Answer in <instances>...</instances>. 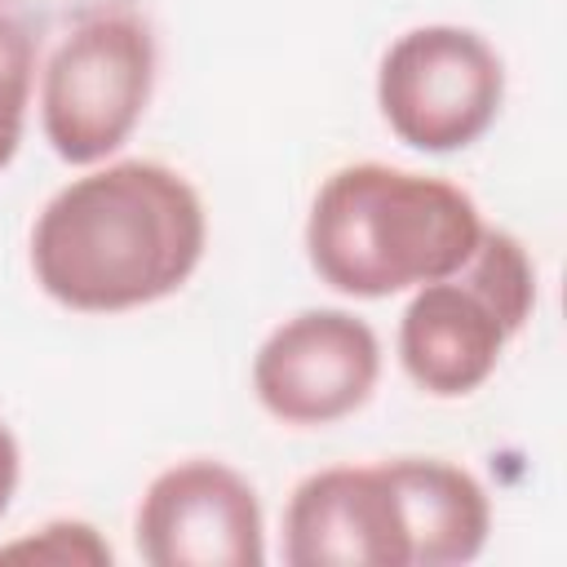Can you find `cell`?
Listing matches in <instances>:
<instances>
[{
  "label": "cell",
  "instance_id": "cell-10",
  "mask_svg": "<svg viewBox=\"0 0 567 567\" xmlns=\"http://www.w3.org/2000/svg\"><path fill=\"white\" fill-rule=\"evenodd\" d=\"M31 80H35V35L22 18L0 9V168L22 146L27 106H31Z\"/></svg>",
  "mask_w": 567,
  "mask_h": 567
},
{
  "label": "cell",
  "instance_id": "cell-1",
  "mask_svg": "<svg viewBox=\"0 0 567 567\" xmlns=\"http://www.w3.org/2000/svg\"><path fill=\"white\" fill-rule=\"evenodd\" d=\"M208 217L168 164L120 159L66 182L31 226L44 297L80 315H120L173 297L199 266Z\"/></svg>",
  "mask_w": 567,
  "mask_h": 567
},
{
  "label": "cell",
  "instance_id": "cell-6",
  "mask_svg": "<svg viewBox=\"0 0 567 567\" xmlns=\"http://www.w3.org/2000/svg\"><path fill=\"white\" fill-rule=\"evenodd\" d=\"M381 381L377 332L337 306L270 328L252 354V394L284 425H332L359 412Z\"/></svg>",
  "mask_w": 567,
  "mask_h": 567
},
{
  "label": "cell",
  "instance_id": "cell-9",
  "mask_svg": "<svg viewBox=\"0 0 567 567\" xmlns=\"http://www.w3.org/2000/svg\"><path fill=\"white\" fill-rule=\"evenodd\" d=\"M385 470L399 492L412 567H461L483 554L492 501L470 470L439 456H399Z\"/></svg>",
  "mask_w": 567,
  "mask_h": 567
},
{
  "label": "cell",
  "instance_id": "cell-8",
  "mask_svg": "<svg viewBox=\"0 0 567 567\" xmlns=\"http://www.w3.org/2000/svg\"><path fill=\"white\" fill-rule=\"evenodd\" d=\"M288 567H412L399 492L381 465H332L301 478L284 509Z\"/></svg>",
  "mask_w": 567,
  "mask_h": 567
},
{
  "label": "cell",
  "instance_id": "cell-12",
  "mask_svg": "<svg viewBox=\"0 0 567 567\" xmlns=\"http://www.w3.org/2000/svg\"><path fill=\"white\" fill-rule=\"evenodd\" d=\"M18 478H22V452H18L13 430L0 421V518L13 501V492H18Z\"/></svg>",
  "mask_w": 567,
  "mask_h": 567
},
{
  "label": "cell",
  "instance_id": "cell-3",
  "mask_svg": "<svg viewBox=\"0 0 567 567\" xmlns=\"http://www.w3.org/2000/svg\"><path fill=\"white\" fill-rule=\"evenodd\" d=\"M536 310V266L509 230L483 226L474 252L412 292L399 319V363L434 399L474 394L501 363L509 337Z\"/></svg>",
  "mask_w": 567,
  "mask_h": 567
},
{
  "label": "cell",
  "instance_id": "cell-4",
  "mask_svg": "<svg viewBox=\"0 0 567 567\" xmlns=\"http://www.w3.org/2000/svg\"><path fill=\"white\" fill-rule=\"evenodd\" d=\"M155 84V40L128 9L80 18L40 75V128L53 155L71 168H93L115 155Z\"/></svg>",
  "mask_w": 567,
  "mask_h": 567
},
{
  "label": "cell",
  "instance_id": "cell-5",
  "mask_svg": "<svg viewBox=\"0 0 567 567\" xmlns=\"http://www.w3.org/2000/svg\"><path fill=\"white\" fill-rule=\"evenodd\" d=\"M505 62L470 27L430 22L403 31L377 71V106L390 133L425 155L474 146L501 115Z\"/></svg>",
  "mask_w": 567,
  "mask_h": 567
},
{
  "label": "cell",
  "instance_id": "cell-11",
  "mask_svg": "<svg viewBox=\"0 0 567 567\" xmlns=\"http://www.w3.org/2000/svg\"><path fill=\"white\" fill-rule=\"evenodd\" d=\"M0 558H35V563H84L102 567L111 563V545L97 536V527L80 518H53L35 536H22L13 545H0Z\"/></svg>",
  "mask_w": 567,
  "mask_h": 567
},
{
  "label": "cell",
  "instance_id": "cell-2",
  "mask_svg": "<svg viewBox=\"0 0 567 567\" xmlns=\"http://www.w3.org/2000/svg\"><path fill=\"white\" fill-rule=\"evenodd\" d=\"M478 235V204L461 186L390 164H346L310 204L306 257L332 292L377 301L452 275Z\"/></svg>",
  "mask_w": 567,
  "mask_h": 567
},
{
  "label": "cell",
  "instance_id": "cell-7",
  "mask_svg": "<svg viewBox=\"0 0 567 567\" xmlns=\"http://www.w3.org/2000/svg\"><path fill=\"white\" fill-rule=\"evenodd\" d=\"M137 554L151 567H261L266 518L252 483L208 456L177 461L151 478L137 527Z\"/></svg>",
  "mask_w": 567,
  "mask_h": 567
}]
</instances>
